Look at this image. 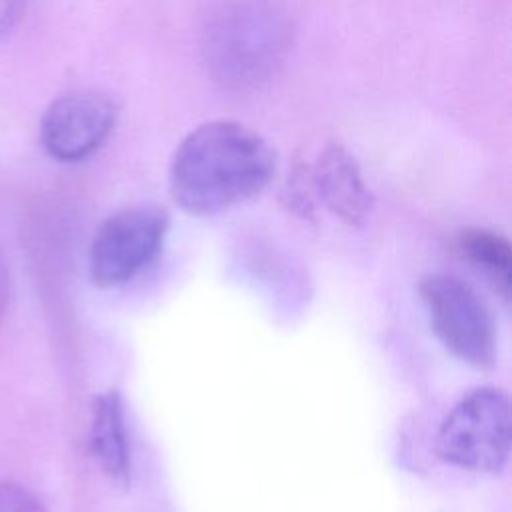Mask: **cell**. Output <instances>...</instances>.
Listing matches in <instances>:
<instances>
[{
    "label": "cell",
    "instance_id": "1",
    "mask_svg": "<svg viewBox=\"0 0 512 512\" xmlns=\"http://www.w3.org/2000/svg\"><path fill=\"white\" fill-rule=\"evenodd\" d=\"M274 168V152L256 130L236 120H210L174 150L170 192L182 210L214 216L262 192Z\"/></svg>",
    "mask_w": 512,
    "mask_h": 512
},
{
    "label": "cell",
    "instance_id": "2",
    "mask_svg": "<svg viewBox=\"0 0 512 512\" xmlns=\"http://www.w3.org/2000/svg\"><path fill=\"white\" fill-rule=\"evenodd\" d=\"M292 30L266 0H224L206 18L202 54L208 74L230 92H252L284 64Z\"/></svg>",
    "mask_w": 512,
    "mask_h": 512
},
{
    "label": "cell",
    "instance_id": "3",
    "mask_svg": "<svg viewBox=\"0 0 512 512\" xmlns=\"http://www.w3.org/2000/svg\"><path fill=\"white\" fill-rule=\"evenodd\" d=\"M510 442V402L494 386L476 388L460 398L436 436L440 458L472 472H500L508 462Z\"/></svg>",
    "mask_w": 512,
    "mask_h": 512
},
{
    "label": "cell",
    "instance_id": "4",
    "mask_svg": "<svg viewBox=\"0 0 512 512\" xmlns=\"http://www.w3.org/2000/svg\"><path fill=\"white\" fill-rule=\"evenodd\" d=\"M420 298L432 332L456 358L476 368L494 364V320L472 286L456 276L430 274L420 282Z\"/></svg>",
    "mask_w": 512,
    "mask_h": 512
},
{
    "label": "cell",
    "instance_id": "5",
    "mask_svg": "<svg viewBox=\"0 0 512 512\" xmlns=\"http://www.w3.org/2000/svg\"><path fill=\"white\" fill-rule=\"evenodd\" d=\"M168 216L158 206H132L108 216L88 250V272L96 286L124 284L162 250Z\"/></svg>",
    "mask_w": 512,
    "mask_h": 512
},
{
    "label": "cell",
    "instance_id": "6",
    "mask_svg": "<svg viewBox=\"0 0 512 512\" xmlns=\"http://www.w3.org/2000/svg\"><path fill=\"white\" fill-rule=\"evenodd\" d=\"M292 192L302 204L318 202L350 226L362 224L374 206L358 162L338 142H322L296 162Z\"/></svg>",
    "mask_w": 512,
    "mask_h": 512
},
{
    "label": "cell",
    "instance_id": "7",
    "mask_svg": "<svg viewBox=\"0 0 512 512\" xmlns=\"http://www.w3.org/2000/svg\"><path fill=\"white\" fill-rule=\"evenodd\" d=\"M118 116L116 98L104 90L80 88L64 92L42 114V148L60 162L84 160L110 138Z\"/></svg>",
    "mask_w": 512,
    "mask_h": 512
},
{
    "label": "cell",
    "instance_id": "8",
    "mask_svg": "<svg viewBox=\"0 0 512 512\" xmlns=\"http://www.w3.org/2000/svg\"><path fill=\"white\" fill-rule=\"evenodd\" d=\"M90 448L104 474L116 484L130 480V444L122 400L116 390L102 392L92 402Z\"/></svg>",
    "mask_w": 512,
    "mask_h": 512
},
{
    "label": "cell",
    "instance_id": "9",
    "mask_svg": "<svg viewBox=\"0 0 512 512\" xmlns=\"http://www.w3.org/2000/svg\"><path fill=\"white\" fill-rule=\"evenodd\" d=\"M458 250L470 266L486 278L502 300L510 298L512 248L502 234L488 228L462 230L458 236Z\"/></svg>",
    "mask_w": 512,
    "mask_h": 512
},
{
    "label": "cell",
    "instance_id": "10",
    "mask_svg": "<svg viewBox=\"0 0 512 512\" xmlns=\"http://www.w3.org/2000/svg\"><path fill=\"white\" fill-rule=\"evenodd\" d=\"M0 512H44V508L24 486L0 480Z\"/></svg>",
    "mask_w": 512,
    "mask_h": 512
},
{
    "label": "cell",
    "instance_id": "11",
    "mask_svg": "<svg viewBox=\"0 0 512 512\" xmlns=\"http://www.w3.org/2000/svg\"><path fill=\"white\" fill-rule=\"evenodd\" d=\"M30 0H0V34L8 32L24 16Z\"/></svg>",
    "mask_w": 512,
    "mask_h": 512
},
{
    "label": "cell",
    "instance_id": "12",
    "mask_svg": "<svg viewBox=\"0 0 512 512\" xmlns=\"http://www.w3.org/2000/svg\"><path fill=\"white\" fill-rule=\"evenodd\" d=\"M8 286H10L8 268H6V262L0 254V318L4 316V310H6V304H8Z\"/></svg>",
    "mask_w": 512,
    "mask_h": 512
}]
</instances>
